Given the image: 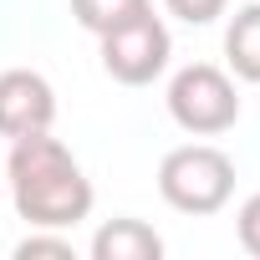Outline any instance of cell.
I'll return each mask as SVG.
<instances>
[{"label":"cell","instance_id":"9","mask_svg":"<svg viewBox=\"0 0 260 260\" xmlns=\"http://www.w3.org/2000/svg\"><path fill=\"white\" fill-rule=\"evenodd\" d=\"M41 255L72 260V240H61V235H26V240L16 245V260H41Z\"/></svg>","mask_w":260,"mask_h":260},{"label":"cell","instance_id":"11","mask_svg":"<svg viewBox=\"0 0 260 260\" xmlns=\"http://www.w3.org/2000/svg\"><path fill=\"white\" fill-rule=\"evenodd\" d=\"M235 230H240V245L260 260V194H250L245 204H240V214H235Z\"/></svg>","mask_w":260,"mask_h":260},{"label":"cell","instance_id":"8","mask_svg":"<svg viewBox=\"0 0 260 260\" xmlns=\"http://www.w3.org/2000/svg\"><path fill=\"white\" fill-rule=\"evenodd\" d=\"M153 11V0H72V16L92 31V36H107L127 21H138Z\"/></svg>","mask_w":260,"mask_h":260},{"label":"cell","instance_id":"1","mask_svg":"<svg viewBox=\"0 0 260 260\" xmlns=\"http://www.w3.org/2000/svg\"><path fill=\"white\" fill-rule=\"evenodd\" d=\"M6 179H11L16 214L36 230H72L77 219L92 214V179L51 138V127L16 138V148L6 158Z\"/></svg>","mask_w":260,"mask_h":260},{"label":"cell","instance_id":"2","mask_svg":"<svg viewBox=\"0 0 260 260\" xmlns=\"http://www.w3.org/2000/svg\"><path fill=\"white\" fill-rule=\"evenodd\" d=\"M158 194L179 214H214L235 194V164H230V153H219L209 143H184V148L164 153Z\"/></svg>","mask_w":260,"mask_h":260},{"label":"cell","instance_id":"7","mask_svg":"<svg viewBox=\"0 0 260 260\" xmlns=\"http://www.w3.org/2000/svg\"><path fill=\"white\" fill-rule=\"evenodd\" d=\"M224 56H230L235 77L260 82V6L235 11V21H230V31H224Z\"/></svg>","mask_w":260,"mask_h":260},{"label":"cell","instance_id":"4","mask_svg":"<svg viewBox=\"0 0 260 260\" xmlns=\"http://www.w3.org/2000/svg\"><path fill=\"white\" fill-rule=\"evenodd\" d=\"M102 67H107V77L122 82V87L153 82V77L169 67V31H164V21L148 11V16H138V21L107 31V36H102Z\"/></svg>","mask_w":260,"mask_h":260},{"label":"cell","instance_id":"6","mask_svg":"<svg viewBox=\"0 0 260 260\" xmlns=\"http://www.w3.org/2000/svg\"><path fill=\"white\" fill-rule=\"evenodd\" d=\"M164 240L143 219H107L92 235V260H158Z\"/></svg>","mask_w":260,"mask_h":260},{"label":"cell","instance_id":"3","mask_svg":"<svg viewBox=\"0 0 260 260\" xmlns=\"http://www.w3.org/2000/svg\"><path fill=\"white\" fill-rule=\"evenodd\" d=\"M169 112H174V122L184 133L214 138V133H230L240 122V92H235V82L219 67L194 61V67H184L169 82Z\"/></svg>","mask_w":260,"mask_h":260},{"label":"cell","instance_id":"10","mask_svg":"<svg viewBox=\"0 0 260 260\" xmlns=\"http://www.w3.org/2000/svg\"><path fill=\"white\" fill-rule=\"evenodd\" d=\"M164 6H169L179 21H189V26H209L214 16H224L230 0H164Z\"/></svg>","mask_w":260,"mask_h":260},{"label":"cell","instance_id":"5","mask_svg":"<svg viewBox=\"0 0 260 260\" xmlns=\"http://www.w3.org/2000/svg\"><path fill=\"white\" fill-rule=\"evenodd\" d=\"M56 122V92L41 72H0V138H26V133H46Z\"/></svg>","mask_w":260,"mask_h":260}]
</instances>
